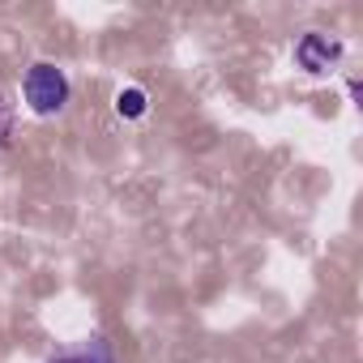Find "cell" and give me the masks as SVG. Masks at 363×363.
Listing matches in <instances>:
<instances>
[{
  "instance_id": "1",
  "label": "cell",
  "mask_w": 363,
  "mask_h": 363,
  "mask_svg": "<svg viewBox=\"0 0 363 363\" xmlns=\"http://www.w3.org/2000/svg\"><path fill=\"white\" fill-rule=\"evenodd\" d=\"M69 94H73V90H69L65 69H56V65H48V60H39V65L26 69L22 99H26V107H30L35 116H56V111H65Z\"/></svg>"
},
{
  "instance_id": "2",
  "label": "cell",
  "mask_w": 363,
  "mask_h": 363,
  "mask_svg": "<svg viewBox=\"0 0 363 363\" xmlns=\"http://www.w3.org/2000/svg\"><path fill=\"white\" fill-rule=\"evenodd\" d=\"M342 60V43L337 39H325V35H303L299 43H295V65L303 69V73H329L333 65Z\"/></svg>"
},
{
  "instance_id": "3",
  "label": "cell",
  "mask_w": 363,
  "mask_h": 363,
  "mask_svg": "<svg viewBox=\"0 0 363 363\" xmlns=\"http://www.w3.org/2000/svg\"><path fill=\"white\" fill-rule=\"evenodd\" d=\"M48 363H120V359H116V346H111L107 337H90V342H82V346H73V350L52 354Z\"/></svg>"
},
{
  "instance_id": "4",
  "label": "cell",
  "mask_w": 363,
  "mask_h": 363,
  "mask_svg": "<svg viewBox=\"0 0 363 363\" xmlns=\"http://www.w3.org/2000/svg\"><path fill=\"white\" fill-rule=\"evenodd\" d=\"M116 111H120L124 120H141V116L150 111V99H145V90H141V86H124V90L116 94Z\"/></svg>"
}]
</instances>
